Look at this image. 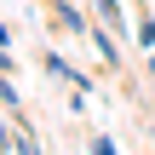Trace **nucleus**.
<instances>
[{"mask_svg":"<svg viewBox=\"0 0 155 155\" xmlns=\"http://www.w3.org/2000/svg\"><path fill=\"white\" fill-rule=\"evenodd\" d=\"M40 69H46L52 81H69L75 92H92V81H86V75H81V69H75L69 58H58V52H46V58H40Z\"/></svg>","mask_w":155,"mask_h":155,"instance_id":"nucleus-1","label":"nucleus"},{"mask_svg":"<svg viewBox=\"0 0 155 155\" xmlns=\"http://www.w3.org/2000/svg\"><path fill=\"white\" fill-rule=\"evenodd\" d=\"M52 17H58V29L63 35H86L92 23H86V12L81 6H69V0H52Z\"/></svg>","mask_w":155,"mask_h":155,"instance_id":"nucleus-2","label":"nucleus"},{"mask_svg":"<svg viewBox=\"0 0 155 155\" xmlns=\"http://www.w3.org/2000/svg\"><path fill=\"white\" fill-rule=\"evenodd\" d=\"M132 40H138L144 52H155V12H150V6H144V12L132 17Z\"/></svg>","mask_w":155,"mask_h":155,"instance_id":"nucleus-3","label":"nucleus"},{"mask_svg":"<svg viewBox=\"0 0 155 155\" xmlns=\"http://www.w3.org/2000/svg\"><path fill=\"white\" fill-rule=\"evenodd\" d=\"M92 6L104 12V23H109L115 35H127V29H132V23H127V6H121V0H92Z\"/></svg>","mask_w":155,"mask_h":155,"instance_id":"nucleus-4","label":"nucleus"},{"mask_svg":"<svg viewBox=\"0 0 155 155\" xmlns=\"http://www.w3.org/2000/svg\"><path fill=\"white\" fill-rule=\"evenodd\" d=\"M0 104H6V109H12V115H17V109H23V98H17V81H12V75H0Z\"/></svg>","mask_w":155,"mask_h":155,"instance_id":"nucleus-5","label":"nucleus"},{"mask_svg":"<svg viewBox=\"0 0 155 155\" xmlns=\"http://www.w3.org/2000/svg\"><path fill=\"white\" fill-rule=\"evenodd\" d=\"M12 150H17V155H40V144H35V132H29L23 121H17V138H12Z\"/></svg>","mask_w":155,"mask_h":155,"instance_id":"nucleus-6","label":"nucleus"},{"mask_svg":"<svg viewBox=\"0 0 155 155\" xmlns=\"http://www.w3.org/2000/svg\"><path fill=\"white\" fill-rule=\"evenodd\" d=\"M86 155H115V138H104V132H98V138L86 144Z\"/></svg>","mask_w":155,"mask_h":155,"instance_id":"nucleus-7","label":"nucleus"},{"mask_svg":"<svg viewBox=\"0 0 155 155\" xmlns=\"http://www.w3.org/2000/svg\"><path fill=\"white\" fill-rule=\"evenodd\" d=\"M0 46H12V29H6V23H0Z\"/></svg>","mask_w":155,"mask_h":155,"instance_id":"nucleus-8","label":"nucleus"},{"mask_svg":"<svg viewBox=\"0 0 155 155\" xmlns=\"http://www.w3.org/2000/svg\"><path fill=\"white\" fill-rule=\"evenodd\" d=\"M150 81H155V52H150Z\"/></svg>","mask_w":155,"mask_h":155,"instance_id":"nucleus-9","label":"nucleus"},{"mask_svg":"<svg viewBox=\"0 0 155 155\" xmlns=\"http://www.w3.org/2000/svg\"><path fill=\"white\" fill-rule=\"evenodd\" d=\"M150 144H155V121H150Z\"/></svg>","mask_w":155,"mask_h":155,"instance_id":"nucleus-10","label":"nucleus"}]
</instances>
